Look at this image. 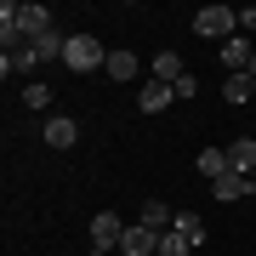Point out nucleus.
I'll return each instance as SVG.
<instances>
[{"mask_svg": "<svg viewBox=\"0 0 256 256\" xmlns=\"http://www.w3.org/2000/svg\"><path fill=\"white\" fill-rule=\"evenodd\" d=\"M102 63H108V52H102L97 34H68V46H63V68L92 74V68H102Z\"/></svg>", "mask_w": 256, "mask_h": 256, "instance_id": "1", "label": "nucleus"}, {"mask_svg": "<svg viewBox=\"0 0 256 256\" xmlns=\"http://www.w3.org/2000/svg\"><path fill=\"white\" fill-rule=\"evenodd\" d=\"M194 34H205V40H234V34H239V12H234V6H200V12H194Z\"/></svg>", "mask_w": 256, "mask_h": 256, "instance_id": "2", "label": "nucleus"}, {"mask_svg": "<svg viewBox=\"0 0 256 256\" xmlns=\"http://www.w3.org/2000/svg\"><path fill=\"white\" fill-rule=\"evenodd\" d=\"M210 194H216V200H228V205H239V200H250V194H256V176L228 171V176H216V182H210Z\"/></svg>", "mask_w": 256, "mask_h": 256, "instance_id": "3", "label": "nucleus"}, {"mask_svg": "<svg viewBox=\"0 0 256 256\" xmlns=\"http://www.w3.org/2000/svg\"><path fill=\"white\" fill-rule=\"evenodd\" d=\"M120 256H160V234L142 228V222H131L126 239H120Z\"/></svg>", "mask_w": 256, "mask_h": 256, "instance_id": "4", "label": "nucleus"}, {"mask_svg": "<svg viewBox=\"0 0 256 256\" xmlns=\"http://www.w3.org/2000/svg\"><path fill=\"white\" fill-rule=\"evenodd\" d=\"M46 142L57 148V154H68V148L80 142V126H74L68 114H52V120H46Z\"/></svg>", "mask_w": 256, "mask_h": 256, "instance_id": "5", "label": "nucleus"}, {"mask_svg": "<svg viewBox=\"0 0 256 256\" xmlns=\"http://www.w3.org/2000/svg\"><path fill=\"white\" fill-rule=\"evenodd\" d=\"M250 57H256V46H250L245 34L222 40V63H228V74H245V68H250Z\"/></svg>", "mask_w": 256, "mask_h": 256, "instance_id": "6", "label": "nucleus"}, {"mask_svg": "<svg viewBox=\"0 0 256 256\" xmlns=\"http://www.w3.org/2000/svg\"><path fill=\"white\" fill-rule=\"evenodd\" d=\"M63 46H68V34H57V28H46V34H34L28 40V52H34V63H63Z\"/></svg>", "mask_w": 256, "mask_h": 256, "instance_id": "7", "label": "nucleus"}, {"mask_svg": "<svg viewBox=\"0 0 256 256\" xmlns=\"http://www.w3.org/2000/svg\"><path fill=\"white\" fill-rule=\"evenodd\" d=\"M182 57H176V52H160L154 57V63H148V80H165V86H176V80H182Z\"/></svg>", "mask_w": 256, "mask_h": 256, "instance_id": "8", "label": "nucleus"}, {"mask_svg": "<svg viewBox=\"0 0 256 256\" xmlns=\"http://www.w3.org/2000/svg\"><path fill=\"white\" fill-rule=\"evenodd\" d=\"M102 68H108V80H137V68H142V57L120 46V52H108V63H102Z\"/></svg>", "mask_w": 256, "mask_h": 256, "instance_id": "9", "label": "nucleus"}, {"mask_svg": "<svg viewBox=\"0 0 256 256\" xmlns=\"http://www.w3.org/2000/svg\"><path fill=\"white\" fill-rule=\"evenodd\" d=\"M222 97H228L234 108H245V102H256V80L250 74H228V80H222Z\"/></svg>", "mask_w": 256, "mask_h": 256, "instance_id": "10", "label": "nucleus"}, {"mask_svg": "<svg viewBox=\"0 0 256 256\" xmlns=\"http://www.w3.org/2000/svg\"><path fill=\"white\" fill-rule=\"evenodd\" d=\"M171 102H176V92H171V86H165V80H148V86H142V97H137V108L160 114V108H171Z\"/></svg>", "mask_w": 256, "mask_h": 256, "instance_id": "11", "label": "nucleus"}, {"mask_svg": "<svg viewBox=\"0 0 256 256\" xmlns=\"http://www.w3.org/2000/svg\"><path fill=\"white\" fill-rule=\"evenodd\" d=\"M228 165H234V171H245V176H256V137L228 142Z\"/></svg>", "mask_w": 256, "mask_h": 256, "instance_id": "12", "label": "nucleus"}, {"mask_svg": "<svg viewBox=\"0 0 256 256\" xmlns=\"http://www.w3.org/2000/svg\"><path fill=\"white\" fill-rule=\"evenodd\" d=\"M194 165H200V176H210V182L234 171V165H228V148H205V154H194Z\"/></svg>", "mask_w": 256, "mask_h": 256, "instance_id": "13", "label": "nucleus"}, {"mask_svg": "<svg viewBox=\"0 0 256 256\" xmlns=\"http://www.w3.org/2000/svg\"><path fill=\"white\" fill-rule=\"evenodd\" d=\"M46 28H57V23H52V12H46V6H34V0H23V34L34 40V34H46Z\"/></svg>", "mask_w": 256, "mask_h": 256, "instance_id": "14", "label": "nucleus"}, {"mask_svg": "<svg viewBox=\"0 0 256 256\" xmlns=\"http://www.w3.org/2000/svg\"><path fill=\"white\" fill-rule=\"evenodd\" d=\"M171 234H182L188 245H205V222L194 216V210H176V216H171Z\"/></svg>", "mask_w": 256, "mask_h": 256, "instance_id": "15", "label": "nucleus"}, {"mask_svg": "<svg viewBox=\"0 0 256 256\" xmlns=\"http://www.w3.org/2000/svg\"><path fill=\"white\" fill-rule=\"evenodd\" d=\"M171 216H176V210H165L160 200L142 205V228H154V234H171Z\"/></svg>", "mask_w": 256, "mask_h": 256, "instance_id": "16", "label": "nucleus"}, {"mask_svg": "<svg viewBox=\"0 0 256 256\" xmlns=\"http://www.w3.org/2000/svg\"><path fill=\"white\" fill-rule=\"evenodd\" d=\"M23 108H52V86L28 80V86H23Z\"/></svg>", "mask_w": 256, "mask_h": 256, "instance_id": "17", "label": "nucleus"}, {"mask_svg": "<svg viewBox=\"0 0 256 256\" xmlns=\"http://www.w3.org/2000/svg\"><path fill=\"white\" fill-rule=\"evenodd\" d=\"M160 256H194V245L182 234H160Z\"/></svg>", "mask_w": 256, "mask_h": 256, "instance_id": "18", "label": "nucleus"}, {"mask_svg": "<svg viewBox=\"0 0 256 256\" xmlns=\"http://www.w3.org/2000/svg\"><path fill=\"white\" fill-rule=\"evenodd\" d=\"M171 92H176V97H200V80H194V74H182V80H176Z\"/></svg>", "mask_w": 256, "mask_h": 256, "instance_id": "19", "label": "nucleus"}, {"mask_svg": "<svg viewBox=\"0 0 256 256\" xmlns=\"http://www.w3.org/2000/svg\"><path fill=\"white\" fill-rule=\"evenodd\" d=\"M239 34H256V6H239Z\"/></svg>", "mask_w": 256, "mask_h": 256, "instance_id": "20", "label": "nucleus"}, {"mask_svg": "<svg viewBox=\"0 0 256 256\" xmlns=\"http://www.w3.org/2000/svg\"><path fill=\"white\" fill-rule=\"evenodd\" d=\"M245 74H250V80H256V57H250V68H245Z\"/></svg>", "mask_w": 256, "mask_h": 256, "instance_id": "21", "label": "nucleus"}]
</instances>
